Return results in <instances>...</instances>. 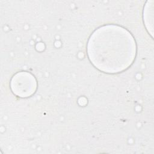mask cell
<instances>
[{"mask_svg":"<svg viewBox=\"0 0 154 154\" xmlns=\"http://www.w3.org/2000/svg\"><path fill=\"white\" fill-rule=\"evenodd\" d=\"M87 49L93 65L108 73H119L129 68L137 54L136 43L131 34L115 25L96 29L88 40Z\"/></svg>","mask_w":154,"mask_h":154,"instance_id":"1","label":"cell"},{"mask_svg":"<svg viewBox=\"0 0 154 154\" xmlns=\"http://www.w3.org/2000/svg\"><path fill=\"white\" fill-rule=\"evenodd\" d=\"M10 85L14 94L20 97H27L35 91L37 82L32 74L27 72H20L13 76Z\"/></svg>","mask_w":154,"mask_h":154,"instance_id":"2","label":"cell"}]
</instances>
